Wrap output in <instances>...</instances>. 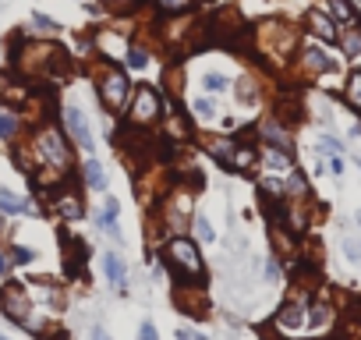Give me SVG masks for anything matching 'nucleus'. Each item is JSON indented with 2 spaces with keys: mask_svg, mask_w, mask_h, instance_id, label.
I'll use <instances>...</instances> for the list:
<instances>
[{
  "mask_svg": "<svg viewBox=\"0 0 361 340\" xmlns=\"http://www.w3.org/2000/svg\"><path fill=\"white\" fill-rule=\"evenodd\" d=\"M32 163L36 170H54V174L68 178L71 166H75V152H71V142L68 135L57 128V124H43L36 135H32ZM36 170H29V174H36Z\"/></svg>",
  "mask_w": 361,
  "mask_h": 340,
  "instance_id": "f257e3e1",
  "label": "nucleus"
},
{
  "mask_svg": "<svg viewBox=\"0 0 361 340\" xmlns=\"http://www.w3.org/2000/svg\"><path fill=\"white\" fill-rule=\"evenodd\" d=\"M163 255H166V269L173 273L177 284H199L206 280V266H202V255H199V245L185 234H173L166 238L163 245Z\"/></svg>",
  "mask_w": 361,
  "mask_h": 340,
  "instance_id": "f03ea898",
  "label": "nucleus"
},
{
  "mask_svg": "<svg viewBox=\"0 0 361 340\" xmlns=\"http://www.w3.org/2000/svg\"><path fill=\"white\" fill-rule=\"evenodd\" d=\"M131 78L124 75V68H117V64H106L103 71H99V82H96V92H99V103H103V110L106 114H117V110H124L128 107V99H131Z\"/></svg>",
  "mask_w": 361,
  "mask_h": 340,
  "instance_id": "7ed1b4c3",
  "label": "nucleus"
},
{
  "mask_svg": "<svg viewBox=\"0 0 361 340\" xmlns=\"http://www.w3.org/2000/svg\"><path fill=\"white\" fill-rule=\"evenodd\" d=\"M163 117V99L152 85H135L131 99H128V128L131 131H145Z\"/></svg>",
  "mask_w": 361,
  "mask_h": 340,
  "instance_id": "20e7f679",
  "label": "nucleus"
},
{
  "mask_svg": "<svg viewBox=\"0 0 361 340\" xmlns=\"http://www.w3.org/2000/svg\"><path fill=\"white\" fill-rule=\"evenodd\" d=\"M259 43H262V50L269 57H283L287 61L290 54H298V32L290 25H280V22H266L259 29Z\"/></svg>",
  "mask_w": 361,
  "mask_h": 340,
  "instance_id": "39448f33",
  "label": "nucleus"
},
{
  "mask_svg": "<svg viewBox=\"0 0 361 340\" xmlns=\"http://www.w3.org/2000/svg\"><path fill=\"white\" fill-rule=\"evenodd\" d=\"M0 308H4V315L11 322H25L29 312H32V294L25 284H8V287H0Z\"/></svg>",
  "mask_w": 361,
  "mask_h": 340,
  "instance_id": "423d86ee",
  "label": "nucleus"
},
{
  "mask_svg": "<svg viewBox=\"0 0 361 340\" xmlns=\"http://www.w3.org/2000/svg\"><path fill=\"white\" fill-rule=\"evenodd\" d=\"M298 64H301V71L312 75V78H319V75H333V71L340 68L336 57H329L319 43H301V47H298Z\"/></svg>",
  "mask_w": 361,
  "mask_h": 340,
  "instance_id": "0eeeda50",
  "label": "nucleus"
},
{
  "mask_svg": "<svg viewBox=\"0 0 361 340\" xmlns=\"http://www.w3.org/2000/svg\"><path fill=\"white\" fill-rule=\"evenodd\" d=\"M259 163H262V174H266V178H276V181H287L294 170H298L290 149H276V145H266V149L259 152Z\"/></svg>",
  "mask_w": 361,
  "mask_h": 340,
  "instance_id": "6e6552de",
  "label": "nucleus"
},
{
  "mask_svg": "<svg viewBox=\"0 0 361 340\" xmlns=\"http://www.w3.org/2000/svg\"><path fill=\"white\" fill-rule=\"evenodd\" d=\"M50 210L57 213V220H78V217H85V199L75 185H68V188L57 185L54 199H50Z\"/></svg>",
  "mask_w": 361,
  "mask_h": 340,
  "instance_id": "1a4fd4ad",
  "label": "nucleus"
},
{
  "mask_svg": "<svg viewBox=\"0 0 361 340\" xmlns=\"http://www.w3.org/2000/svg\"><path fill=\"white\" fill-rule=\"evenodd\" d=\"M305 25H308V32H312L319 43H326V47H333V43L340 40V25L333 22V15H329V11L312 8V11L305 15Z\"/></svg>",
  "mask_w": 361,
  "mask_h": 340,
  "instance_id": "9d476101",
  "label": "nucleus"
},
{
  "mask_svg": "<svg viewBox=\"0 0 361 340\" xmlns=\"http://www.w3.org/2000/svg\"><path fill=\"white\" fill-rule=\"evenodd\" d=\"M64 124H68V135H71V142L75 145H82L85 152H92V128H89V121H85V114L78 110V107H64Z\"/></svg>",
  "mask_w": 361,
  "mask_h": 340,
  "instance_id": "9b49d317",
  "label": "nucleus"
},
{
  "mask_svg": "<svg viewBox=\"0 0 361 340\" xmlns=\"http://www.w3.org/2000/svg\"><path fill=\"white\" fill-rule=\"evenodd\" d=\"M273 322H276L280 329H301V326H308V301H305V298L283 301L280 312L273 315Z\"/></svg>",
  "mask_w": 361,
  "mask_h": 340,
  "instance_id": "f8f14e48",
  "label": "nucleus"
},
{
  "mask_svg": "<svg viewBox=\"0 0 361 340\" xmlns=\"http://www.w3.org/2000/svg\"><path fill=\"white\" fill-rule=\"evenodd\" d=\"M173 301H177L180 312H188V315H206V298H202L199 284H177Z\"/></svg>",
  "mask_w": 361,
  "mask_h": 340,
  "instance_id": "ddd939ff",
  "label": "nucleus"
},
{
  "mask_svg": "<svg viewBox=\"0 0 361 340\" xmlns=\"http://www.w3.org/2000/svg\"><path fill=\"white\" fill-rule=\"evenodd\" d=\"M259 138H262L266 145H276V149H290V131H287L283 117H266V121L259 124Z\"/></svg>",
  "mask_w": 361,
  "mask_h": 340,
  "instance_id": "4468645a",
  "label": "nucleus"
},
{
  "mask_svg": "<svg viewBox=\"0 0 361 340\" xmlns=\"http://www.w3.org/2000/svg\"><path fill=\"white\" fill-rule=\"evenodd\" d=\"M202 149H206V152H209L220 166H231L238 142H234V138H227V135H206V138H202Z\"/></svg>",
  "mask_w": 361,
  "mask_h": 340,
  "instance_id": "2eb2a0df",
  "label": "nucleus"
},
{
  "mask_svg": "<svg viewBox=\"0 0 361 340\" xmlns=\"http://www.w3.org/2000/svg\"><path fill=\"white\" fill-rule=\"evenodd\" d=\"M92 43H96V54H99V57H114V61H117V57H124V54H128V47H131L124 36L106 32V29H99Z\"/></svg>",
  "mask_w": 361,
  "mask_h": 340,
  "instance_id": "dca6fc26",
  "label": "nucleus"
},
{
  "mask_svg": "<svg viewBox=\"0 0 361 340\" xmlns=\"http://www.w3.org/2000/svg\"><path fill=\"white\" fill-rule=\"evenodd\" d=\"M29 99V85L11 78V75H0V103H25Z\"/></svg>",
  "mask_w": 361,
  "mask_h": 340,
  "instance_id": "f3484780",
  "label": "nucleus"
},
{
  "mask_svg": "<svg viewBox=\"0 0 361 340\" xmlns=\"http://www.w3.org/2000/svg\"><path fill=\"white\" fill-rule=\"evenodd\" d=\"M103 273H106V280L114 287H124L128 284V266H124V259L117 252H103Z\"/></svg>",
  "mask_w": 361,
  "mask_h": 340,
  "instance_id": "a211bd4d",
  "label": "nucleus"
},
{
  "mask_svg": "<svg viewBox=\"0 0 361 340\" xmlns=\"http://www.w3.org/2000/svg\"><path fill=\"white\" fill-rule=\"evenodd\" d=\"M336 43H340L343 57H361V22H354V25H343Z\"/></svg>",
  "mask_w": 361,
  "mask_h": 340,
  "instance_id": "6ab92c4d",
  "label": "nucleus"
},
{
  "mask_svg": "<svg viewBox=\"0 0 361 340\" xmlns=\"http://www.w3.org/2000/svg\"><path fill=\"white\" fill-rule=\"evenodd\" d=\"M343 103L361 117V68H354V71L347 75V82H343Z\"/></svg>",
  "mask_w": 361,
  "mask_h": 340,
  "instance_id": "aec40b11",
  "label": "nucleus"
},
{
  "mask_svg": "<svg viewBox=\"0 0 361 340\" xmlns=\"http://www.w3.org/2000/svg\"><path fill=\"white\" fill-rule=\"evenodd\" d=\"M82 181H85V188H92V192H103V188H106V174H103V163H99V159H89V163H85Z\"/></svg>",
  "mask_w": 361,
  "mask_h": 340,
  "instance_id": "412c9836",
  "label": "nucleus"
},
{
  "mask_svg": "<svg viewBox=\"0 0 361 340\" xmlns=\"http://www.w3.org/2000/svg\"><path fill=\"white\" fill-rule=\"evenodd\" d=\"M255 159H259L255 145H252V142H238L234 159H231V170H252V166H255Z\"/></svg>",
  "mask_w": 361,
  "mask_h": 340,
  "instance_id": "4be33fe9",
  "label": "nucleus"
},
{
  "mask_svg": "<svg viewBox=\"0 0 361 340\" xmlns=\"http://www.w3.org/2000/svg\"><path fill=\"white\" fill-rule=\"evenodd\" d=\"M0 213H32V202L29 199H18L15 192H8V188H0Z\"/></svg>",
  "mask_w": 361,
  "mask_h": 340,
  "instance_id": "5701e85b",
  "label": "nucleus"
},
{
  "mask_svg": "<svg viewBox=\"0 0 361 340\" xmlns=\"http://www.w3.org/2000/svg\"><path fill=\"white\" fill-rule=\"evenodd\" d=\"M326 8H329V15H333L336 25H354V22H357L350 0H326Z\"/></svg>",
  "mask_w": 361,
  "mask_h": 340,
  "instance_id": "b1692460",
  "label": "nucleus"
},
{
  "mask_svg": "<svg viewBox=\"0 0 361 340\" xmlns=\"http://www.w3.org/2000/svg\"><path fill=\"white\" fill-rule=\"evenodd\" d=\"M117 213H121V202L117 199H106V206H103V213H99V231H106V234H114L117 238Z\"/></svg>",
  "mask_w": 361,
  "mask_h": 340,
  "instance_id": "393cba45",
  "label": "nucleus"
},
{
  "mask_svg": "<svg viewBox=\"0 0 361 340\" xmlns=\"http://www.w3.org/2000/svg\"><path fill=\"white\" fill-rule=\"evenodd\" d=\"M308 312H312V315H308L312 329H326V326L333 322V305H326V301H315Z\"/></svg>",
  "mask_w": 361,
  "mask_h": 340,
  "instance_id": "a878e982",
  "label": "nucleus"
},
{
  "mask_svg": "<svg viewBox=\"0 0 361 340\" xmlns=\"http://www.w3.org/2000/svg\"><path fill=\"white\" fill-rule=\"evenodd\" d=\"M234 92H238V99H241L245 107H252V103L259 99V82H255L252 75H245V78H238V89H234Z\"/></svg>",
  "mask_w": 361,
  "mask_h": 340,
  "instance_id": "bb28decb",
  "label": "nucleus"
},
{
  "mask_svg": "<svg viewBox=\"0 0 361 340\" xmlns=\"http://www.w3.org/2000/svg\"><path fill=\"white\" fill-rule=\"evenodd\" d=\"M18 135V117H15V110H0V142H11Z\"/></svg>",
  "mask_w": 361,
  "mask_h": 340,
  "instance_id": "cd10ccee",
  "label": "nucleus"
},
{
  "mask_svg": "<svg viewBox=\"0 0 361 340\" xmlns=\"http://www.w3.org/2000/svg\"><path fill=\"white\" fill-rule=\"evenodd\" d=\"M124 61H128V68H131V71H142V68H149V50H145V47H138V43H131V47H128V54H124Z\"/></svg>",
  "mask_w": 361,
  "mask_h": 340,
  "instance_id": "c85d7f7f",
  "label": "nucleus"
},
{
  "mask_svg": "<svg viewBox=\"0 0 361 340\" xmlns=\"http://www.w3.org/2000/svg\"><path fill=\"white\" fill-rule=\"evenodd\" d=\"M156 8L166 15V18H177V15H185L192 8V0H156Z\"/></svg>",
  "mask_w": 361,
  "mask_h": 340,
  "instance_id": "c756f323",
  "label": "nucleus"
},
{
  "mask_svg": "<svg viewBox=\"0 0 361 340\" xmlns=\"http://www.w3.org/2000/svg\"><path fill=\"white\" fill-rule=\"evenodd\" d=\"M202 85H206V92H227L231 78L220 75V71H206V75H202Z\"/></svg>",
  "mask_w": 361,
  "mask_h": 340,
  "instance_id": "7c9ffc66",
  "label": "nucleus"
},
{
  "mask_svg": "<svg viewBox=\"0 0 361 340\" xmlns=\"http://www.w3.org/2000/svg\"><path fill=\"white\" fill-rule=\"evenodd\" d=\"M192 227H195V234H199V241H202V245H213V241H216V231L209 227V220H206L202 213H199V217H192Z\"/></svg>",
  "mask_w": 361,
  "mask_h": 340,
  "instance_id": "2f4dec72",
  "label": "nucleus"
},
{
  "mask_svg": "<svg viewBox=\"0 0 361 340\" xmlns=\"http://www.w3.org/2000/svg\"><path fill=\"white\" fill-rule=\"evenodd\" d=\"M8 259H11V266H29V262L36 259V252L25 248V245H15V248L8 252Z\"/></svg>",
  "mask_w": 361,
  "mask_h": 340,
  "instance_id": "473e14b6",
  "label": "nucleus"
},
{
  "mask_svg": "<svg viewBox=\"0 0 361 340\" xmlns=\"http://www.w3.org/2000/svg\"><path fill=\"white\" fill-rule=\"evenodd\" d=\"M216 110H213V99H206V96H199V99H192V117H199V121H206V117H213Z\"/></svg>",
  "mask_w": 361,
  "mask_h": 340,
  "instance_id": "72a5a7b5",
  "label": "nucleus"
},
{
  "mask_svg": "<svg viewBox=\"0 0 361 340\" xmlns=\"http://www.w3.org/2000/svg\"><path fill=\"white\" fill-rule=\"evenodd\" d=\"M32 25H36L39 32H47V36H54V32H57V22H54V18H47V15H39V11L32 15Z\"/></svg>",
  "mask_w": 361,
  "mask_h": 340,
  "instance_id": "f704fd0d",
  "label": "nucleus"
},
{
  "mask_svg": "<svg viewBox=\"0 0 361 340\" xmlns=\"http://www.w3.org/2000/svg\"><path fill=\"white\" fill-rule=\"evenodd\" d=\"M343 252H347V259H350V262H361V241L347 238V241H343Z\"/></svg>",
  "mask_w": 361,
  "mask_h": 340,
  "instance_id": "c9c22d12",
  "label": "nucleus"
},
{
  "mask_svg": "<svg viewBox=\"0 0 361 340\" xmlns=\"http://www.w3.org/2000/svg\"><path fill=\"white\" fill-rule=\"evenodd\" d=\"M322 152H329V156H340L343 152V142H336V138H322V145H319Z\"/></svg>",
  "mask_w": 361,
  "mask_h": 340,
  "instance_id": "e433bc0d",
  "label": "nucleus"
},
{
  "mask_svg": "<svg viewBox=\"0 0 361 340\" xmlns=\"http://www.w3.org/2000/svg\"><path fill=\"white\" fill-rule=\"evenodd\" d=\"M138 340H159L156 326H152V322H142V326H138Z\"/></svg>",
  "mask_w": 361,
  "mask_h": 340,
  "instance_id": "4c0bfd02",
  "label": "nucleus"
},
{
  "mask_svg": "<svg viewBox=\"0 0 361 340\" xmlns=\"http://www.w3.org/2000/svg\"><path fill=\"white\" fill-rule=\"evenodd\" d=\"M329 174H343V156H329Z\"/></svg>",
  "mask_w": 361,
  "mask_h": 340,
  "instance_id": "58836bf2",
  "label": "nucleus"
},
{
  "mask_svg": "<svg viewBox=\"0 0 361 340\" xmlns=\"http://www.w3.org/2000/svg\"><path fill=\"white\" fill-rule=\"evenodd\" d=\"M131 4H135V0H106V8H114V11H124Z\"/></svg>",
  "mask_w": 361,
  "mask_h": 340,
  "instance_id": "ea45409f",
  "label": "nucleus"
},
{
  "mask_svg": "<svg viewBox=\"0 0 361 340\" xmlns=\"http://www.w3.org/2000/svg\"><path fill=\"white\" fill-rule=\"evenodd\" d=\"M350 315H354V322L361 326V298H354V301H350Z\"/></svg>",
  "mask_w": 361,
  "mask_h": 340,
  "instance_id": "a19ab883",
  "label": "nucleus"
},
{
  "mask_svg": "<svg viewBox=\"0 0 361 340\" xmlns=\"http://www.w3.org/2000/svg\"><path fill=\"white\" fill-rule=\"evenodd\" d=\"M8 269H11V259H8V252H0V277H8Z\"/></svg>",
  "mask_w": 361,
  "mask_h": 340,
  "instance_id": "79ce46f5",
  "label": "nucleus"
},
{
  "mask_svg": "<svg viewBox=\"0 0 361 340\" xmlns=\"http://www.w3.org/2000/svg\"><path fill=\"white\" fill-rule=\"evenodd\" d=\"M177 340H202V336H199L195 329H180V333H177Z\"/></svg>",
  "mask_w": 361,
  "mask_h": 340,
  "instance_id": "37998d69",
  "label": "nucleus"
},
{
  "mask_svg": "<svg viewBox=\"0 0 361 340\" xmlns=\"http://www.w3.org/2000/svg\"><path fill=\"white\" fill-rule=\"evenodd\" d=\"M266 277H269V280H280V266L269 262V266H266Z\"/></svg>",
  "mask_w": 361,
  "mask_h": 340,
  "instance_id": "c03bdc74",
  "label": "nucleus"
},
{
  "mask_svg": "<svg viewBox=\"0 0 361 340\" xmlns=\"http://www.w3.org/2000/svg\"><path fill=\"white\" fill-rule=\"evenodd\" d=\"M43 336H47V340H68V333H64V329H57V333L50 329V333H43Z\"/></svg>",
  "mask_w": 361,
  "mask_h": 340,
  "instance_id": "a18cd8bd",
  "label": "nucleus"
},
{
  "mask_svg": "<svg viewBox=\"0 0 361 340\" xmlns=\"http://www.w3.org/2000/svg\"><path fill=\"white\" fill-rule=\"evenodd\" d=\"M89 340H110V336H106V329H103V326H96V329H92V336H89Z\"/></svg>",
  "mask_w": 361,
  "mask_h": 340,
  "instance_id": "49530a36",
  "label": "nucleus"
},
{
  "mask_svg": "<svg viewBox=\"0 0 361 340\" xmlns=\"http://www.w3.org/2000/svg\"><path fill=\"white\" fill-rule=\"evenodd\" d=\"M354 220H357V224H361V210H357V213H354Z\"/></svg>",
  "mask_w": 361,
  "mask_h": 340,
  "instance_id": "de8ad7c7",
  "label": "nucleus"
},
{
  "mask_svg": "<svg viewBox=\"0 0 361 340\" xmlns=\"http://www.w3.org/2000/svg\"><path fill=\"white\" fill-rule=\"evenodd\" d=\"M329 340H343V336H329Z\"/></svg>",
  "mask_w": 361,
  "mask_h": 340,
  "instance_id": "09e8293b",
  "label": "nucleus"
},
{
  "mask_svg": "<svg viewBox=\"0 0 361 340\" xmlns=\"http://www.w3.org/2000/svg\"><path fill=\"white\" fill-rule=\"evenodd\" d=\"M0 340H8V336H0Z\"/></svg>",
  "mask_w": 361,
  "mask_h": 340,
  "instance_id": "8fccbe9b",
  "label": "nucleus"
}]
</instances>
